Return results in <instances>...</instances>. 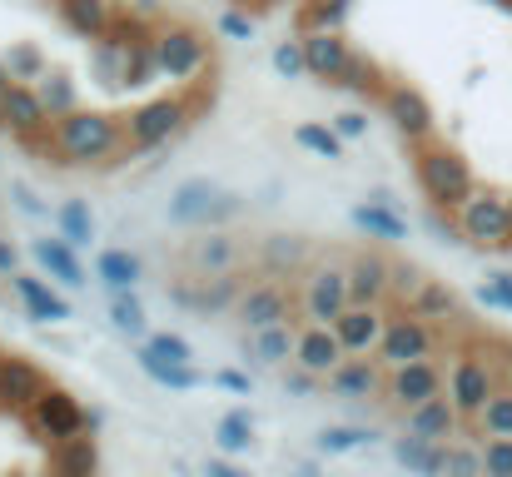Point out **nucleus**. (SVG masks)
Listing matches in <instances>:
<instances>
[{"label":"nucleus","mask_w":512,"mask_h":477,"mask_svg":"<svg viewBox=\"0 0 512 477\" xmlns=\"http://www.w3.org/2000/svg\"><path fill=\"white\" fill-rule=\"evenodd\" d=\"M145 348H155V353H160V358H170V363H194V343H189V338H179V333H170V328H165V333H150V338H145Z\"/></svg>","instance_id":"46"},{"label":"nucleus","mask_w":512,"mask_h":477,"mask_svg":"<svg viewBox=\"0 0 512 477\" xmlns=\"http://www.w3.org/2000/svg\"><path fill=\"white\" fill-rule=\"evenodd\" d=\"M155 55H160V75H170V80H189L209 65V45L194 30H165L155 40Z\"/></svg>","instance_id":"17"},{"label":"nucleus","mask_w":512,"mask_h":477,"mask_svg":"<svg viewBox=\"0 0 512 477\" xmlns=\"http://www.w3.org/2000/svg\"><path fill=\"white\" fill-rule=\"evenodd\" d=\"M478 299H483L488 309H508V314H512V269H498V274H488V284L478 289Z\"/></svg>","instance_id":"48"},{"label":"nucleus","mask_w":512,"mask_h":477,"mask_svg":"<svg viewBox=\"0 0 512 477\" xmlns=\"http://www.w3.org/2000/svg\"><path fill=\"white\" fill-rule=\"evenodd\" d=\"M458 423H463V413H458V403L448 393H438V398H428V403L403 413V433H418L428 443H448L458 433Z\"/></svg>","instance_id":"21"},{"label":"nucleus","mask_w":512,"mask_h":477,"mask_svg":"<svg viewBox=\"0 0 512 477\" xmlns=\"http://www.w3.org/2000/svg\"><path fill=\"white\" fill-rule=\"evenodd\" d=\"M348 219H353V229H363L368 239H388V244L408 239V219H403L393 204L368 199V204H353V209H348Z\"/></svg>","instance_id":"30"},{"label":"nucleus","mask_w":512,"mask_h":477,"mask_svg":"<svg viewBox=\"0 0 512 477\" xmlns=\"http://www.w3.org/2000/svg\"><path fill=\"white\" fill-rule=\"evenodd\" d=\"M503 5H508V15H512V0H503Z\"/></svg>","instance_id":"62"},{"label":"nucleus","mask_w":512,"mask_h":477,"mask_svg":"<svg viewBox=\"0 0 512 477\" xmlns=\"http://www.w3.org/2000/svg\"><path fill=\"white\" fill-rule=\"evenodd\" d=\"M368 443H373V433H368V428H348V423H334V428H324V433L314 438V448H319L324 458L358 453V448H368Z\"/></svg>","instance_id":"38"},{"label":"nucleus","mask_w":512,"mask_h":477,"mask_svg":"<svg viewBox=\"0 0 512 477\" xmlns=\"http://www.w3.org/2000/svg\"><path fill=\"white\" fill-rule=\"evenodd\" d=\"M299 309L309 323H339L353 309V294H348V269L343 264H314L304 274V294H299Z\"/></svg>","instance_id":"7"},{"label":"nucleus","mask_w":512,"mask_h":477,"mask_svg":"<svg viewBox=\"0 0 512 477\" xmlns=\"http://www.w3.org/2000/svg\"><path fill=\"white\" fill-rule=\"evenodd\" d=\"M453 214H458V234L468 244H478V249H508L512 244V199H503V194L478 189Z\"/></svg>","instance_id":"4"},{"label":"nucleus","mask_w":512,"mask_h":477,"mask_svg":"<svg viewBox=\"0 0 512 477\" xmlns=\"http://www.w3.org/2000/svg\"><path fill=\"white\" fill-rule=\"evenodd\" d=\"M244 214V199L219 189L214 179H184L170 189V204H165V219L184 224V229H214V224H229Z\"/></svg>","instance_id":"3"},{"label":"nucleus","mask_w":512,"mask_h":477,"mask_svg":"<svg viewBox=\"0 0 512 477\" xmlns=\"http://www.w3.org/2000/svg\"><path fill=\"white\" fill-rule=\"evenodd\" d=\"M209 383H219V388H229V393H249L254 383L244 378V373H234V368H224V373H209Z\"/></svg>","instance_id":"56"},{"label":"nucleus","mask_w":512,"mask_h":477,"mask_svg":"<svg viewBox=\"0 0 512 477\" xmlns=\"http://www.w3.org/2000/svg\"><path fill=\"white\" fill-rule=\"evenodd\" d=\"M334 130L343 140H358V135H368V115L363 110H343V115H334Z\"/></svg>","instance_id":"53"},{"label":"nucleus","mask_w":512,"mask_h":477,"mask_svg":"<svg viewBox=\"0 0 512 477\" xmlns=\"http://www.w3.org/2000/svg\"><path fill=\"white\" fill-rule=\"evenodd\" d=\"M50 145L60 164H100L125 145V125L100 110H70L50 125Z\"/></svg>","instance_id":"1"},{"label":"nucleus","mask_w":512,"mask_h":477,"mask_svg":"<svg viewBox=\"0 0 512 477\" xmlns=\"http://www.w3.org/2000/svg\"><path fill=\"white\" fill-rule=\"evenodd\" d=\"M160 70V55H155V40H125V85H145L150 75Z\"/></svg>","instance_id":"40"},{"label":"nucleus","mask_w":512,"mask_h":477,"mask_svg":"<svg viewBox=\"0 0 512 477\" xmlns=\"http://www.w3.org/2000/svg\"><path fill=\"white\" fill-rule=\"evenodd\" d=\"M95 279H100L105 289L125 294V289H135V284L145 279V264H140V254H130V249H100V259H95Z\"/></svg>","instance_id":"31"},{"label":"nucleus","mask_w":512,"mask_h":477,"mask_svg":"<svg viewBox=\"0 0 512 477\" xmlns=\"http://www.w3.org/2000/svg\"><path fill=\"white\" fill-rule=\"evenodd\" d=\"M443 477H488L483 473V448H473V443H448Z\"/></svg>","instance_id":"44"},{"label":"nucleus","mask_w":512,"mask_h":477,"mask_svg":"<svg viewBox=\"0 0 512 477\" xmlns=\"http://www.w3.org/2000/svg\"><path fill=\"white\" fill-rule=\"evenodd\" d=\"M393 463L408 468L413 477H443L448 443H428V438H418V433H403V438H393Z\"/></svg>","instance_id":"29"},{"label":"nucleus","mask_w":512,"mask_h":477,"mask_svg":"<svg viewBox=\"0 0 512 477\" xmlns=\"http://www.w3.org/2000/svg\"><path fill=\"white\" fill-rule=\"evenodd\" d=\"M30 423H35L40 438L65 443V438H80L90 418H85V408H80L65 388H45V393L35 398V408H30Z\"/></svg>","instance_id":"14"},{"label":"nucleus","mask_w":512,"mask_h":477,"mask_svg":"<svg viewBox=\"0 0 512 477\" xmlns=\"http://www.w3.org/2000/svg\"><path fill=\"white\" fill-rule=\"evenodd\" d=\"M383 110H388V120L398 125V135L408 145H428L433 140V105L423 100V90L393 85V90H383Z\"/></svg>","instance_id":"15"},{"label":"nucleus","mask_w":512,"mask_h":477,"mask_svg":"<svg viewBox=\"0 0 512 477\" xmlns=\"http://www.w3.org/2000/svg\"><path fill=\"white\" fill-rule=\"evenodd\" d=\"M135 363H140V373H145L150 383H160V388H170V393H194V388L209 383L194 363H170V358H160L155 348H140Z\"/></svg>","instance_id":"28"},{"label":"nucleus","mask_w":512,"mask_h":477,"mask_svg":"<svg viewBox=\"0 0 512 477\" xmlns=\"http://www.w3.org/2000/svg\"><path fill=\"white\" fill-rule=\"evenodd\" d=\"M30 254H35V264H40L55 284H65V289H85V284H90L85 269H80V259H75V244H70V239H35Z\"/></svg>","instance_id":"25"},{"label":"nucleus","mask_w":512,"mask_h":477,"mask_svg":"<svg viewBox=\"0 0 512 477\" xmlns=\"http://www.w3.org/2000/svg\"><path fill=\"white\" fill-rule=\"evenodd\" d=\"M483 473L512 477V438H488L483 443Z\"/></svg>","instance_id":"47"},{"label":"nucleus","mask_w":512,"mask_h":477,"mask_svg":"<svg viewBox=\"0 0 512 477\" xmlns=\"http://www.w3.org/2000/svg\"><path fill=\"white\" fill-rule=\"evenodd\" d=\"M413 169H418L423 194H428L438 209H458V204H468V199L478 194V179H473L468 159L458 155V150H448V145H433V140L418 145Z\"/></svg>","instance_id":"2"},{"label":"nucleus","mask_w":512,"mask_h":477,"mask_svg":"<svg viewBox=\"0 0 512 477\" xmlns=\"http://www.w3.org/2000/svg\"><path fill=\"white\" fill-rule=\"evenodd\" d=\"M339 85H343V90H358V95H368V90H373V65H368L363 55H353V60L343 65Z\"/></svg>","instance_id":"51"},{"label":"nucleus","mask_w":512,"mask_h":477,"mask_svg":"<svg viewBox=\"0 0 512 477\" xmlns=\"http://www.w3.org/2000/svg\"><path fill=\"white\" fill-rule=\"evenodd\" d=\"M40 100H45V110H50V120H60V115H70V110H80V95H75V80H65V75H45L40 85Z\"/></svg>","instance_id":"41"},{"label":"nucleus","mask_w":512,"mask_h":477,"mask_svg":"<svg viewBox=\"0 0 512 477\" xmlns=\"http://www.w3.org/2000/svg\"><path fill=\"white\" fill-rule=\"evenodd\" d=\"M184 264L194 274H239L249 264V244L239 234H229V229H204L199 239H189Z\"/></svg>","instance_id":"12"},{"label":"nucleus","mask_w":512,"mask_h":477,"mask_svg":"<svg viewBox=\"0 0 512 477\" xmlns=\"http://www.w3.org/2000/svg\"><path fill=\"white\" fill-rule=\"evenodd\" d=\"M214 448H219L224 458H239V453H249V448H254V418H249L244 408L224 413V418L214 423Z\"/></svg>","instance_id":"35"},{"label":"nucleus","mask_w":512,"mask_h":477,"mask_svg":"<svg viewBox=\"0 0 512 477\" xmlns=\"http://www.w3.org/2000/svg\"><path fill=\"white\" fill-rule=\"evenodd\" d=\"M299 477H319V468H309V463H304V468H299Z\"/></svg>","instance_id":"60"},{"label":"nucleus","mask_w":512,"mask_h":477,"mask_svg":"<svg viewBox=\"0 0 512 477\" xmlns=\"http://www.w3.org/2000/svg\"><path fill=\"white\" fill-rule=\"evenodd\" d=\"M433 348H438V333H433L428 318L398 314V318H388V333H383V343H378V363H383V368L423 363V358H433Z\"/></svg>","instance_id":"10"},{"label":"nucleus","mask_w":512,"mask_h":477,"mask_svg":"<svg viewBox=\"0 0 512 477\" xmlns=\"http://www.w3.org/2000/svg\"><path fill=\"white\" fill-rule=\"evenodd\" d=\"M334 328H339L348 353H378V343H383V333H388V318H383L378 304H353Z\"/></svg>","instance_id":"24"},{"label":"nucleus","mask_w":512,"mask_h":477,"mask_svg":"<svg viewBox=\"0 0 512 477\" xmlns=\"http://www.w3.org/2000/svg\"><path fill=\"white\" fill-rule=\"evenodd\" d=\"M219 30H224L229 40H254V15H244V10H224V15H219Z\"/></svg>","instance_id":"52"},{"label":"nucleus","mask_w":512,"mask_h":477,"mask_svg":"<svg viewBox=\"0 0 512 477\" xmlns=\"http://www.w3.org/2000/svg\"><path fill=\"white\" fill-rule=\"evenodd\" d=\"M55 224H60V239H70L75 249H90L95 244V214L85 199H65L55 209Z\"/></svg>","instance_id":"36"},{"label":"nucleus","mask_w":512,"mask_h":477,"mask_svg":"<svg viewBox=\"0 0 512 477\" xmlns=\"http://www.w3.org/2000/svg\"><path fill=\"white\" fill-rule=\"evenodd\" d=\"M508 249H512V244H508Z\"/></svg>","instance_id":"64"},{"label":"nucleus","mask_w":512,"mask_h":477,"mask_svg":"<svg viewBox=\"0 0 512 477\" xmlns=\"http://www.w3.org/2000/svg\"><path fill=\"white\" fill-rule=\"evenodd\" d=\"M493 393H498V378H493V368H488L478 353H458V358L448 363V398L458 403L463 418L478 423V413L488 408Z\"/></svg>","instance_id":"11"},{"label":"nucleus","mask_w":512,"mask_h":477,"mask_svg":"<svg viewBox=\"0 0 512 477\" xmlns=\"http://www.w3.org/2000/svg\"><path fill=\"white\" fill-rule=\"evenodd\" d=\"M0 274L10 279V274H20V254H15V244L10 239H0Z\"/></svg>","instance_id":"58"},{"label":"nucleus","mask_w":512,"mask_h":477,"mask_svg":"<svg viewBox=\"0 0 512 477\" xmlns=\"http://www.w3.org/2000/svg\"><path fill=\"white\" fill-rule=\"evenodd\" d=\"M388 289H393V264L383 254H373V249L353 254V264H348V294H353V304H383Z\"/></svg>","instance_id":"23"},{"label":"nucleus","mask_w":512,"mask_h":477,"mask_svg":"<svg viewBox=\"0 0 512 477\" xmlns=\"http://www.w3.org/2000/svg\"><path fill=\"white\" fill-rule=\"evenodd\" d=\"M5 70H10L15 80H25V85L50 75V70H45V55H40L35 45H10V50H5Z\"/></svg>","instance_id":"43"},{"label":"nucleus","mask_w":512,"mask_h":477,"mask_svg":"<svg viewBox=\"0 0 512 477\" xmlns=\"http://www.w3.org/2000/svg\"><path fill=\"white\" fill-rule=\"evenodd\" d=\"M408 314L428 318V323H443V318L458 314V294H453L443 279H423V284L413 289V299H408Z\"/></svg>","instance_id":"33"},{"label":"nucleus","mask_w":512,"mask_h":477,"mask_svg":"<svg viewBox=\"0 0 512 477\" xmlns=\"http://www.w3.org/2000/svg\"><path fill=\"white\" fill-rule=\"evenodd\" d=\"M55 473L60 477H95L100 473V448H95V438H65V443H55Z\"/></svg>","instance_id":"34"},{"label":"nucleus","mask_w":512,"mask_h":477,"mask_svg":"<svg viewBox=\"0 0 512 477\" xmlns=\"http://www.w3.org/2000/svg\"><path fill=\"white\" fill-rule=\"evenodd\" d=\"M343 15H348V0H314L309 25H314V30H339Z\"/></svg>","instance_id":"50"},{"label":"nucleus","mask_w":512,"mask_h":477,"mask_svg":"<svg viewBox=\"0 0 512 477\" xmlns=\"http://www.w3.org/2000/svg\"><path fill=\"white\" fill-rule=\"evenodd\" d=\"M508 388H512V363H508Z\"/></svg>","instance_id":"61"},{"label":"nucleus","mask_w":512,"mask_h":477,"mask_svg":"<svg viewBox=\"0 0 512 477\" xmlns=\"http://www.w3.org/2000/svg\"><path fill=\"white\" fill-rule=\"evenodd\" d=\"M304 55H309V80H324V85H339L343 65L353 60V50H348V40L339 30H309Z\"/></svg>","instance_id":"22"},{"label":"nucleus","mask_w":512,"mask_h":477,"mask_svg":"<svg viewBox=\"0 0 512 477\" xmlns=\"http://www.w3.org/2000/svg\"><path fill=\"white\" fill-rule=\"evenodd\" d=\"M423 284V274L413 269V264H393V294H403V299H413V289Z\"/></svg>","instance_id":"55"},{"label":"nucleus","mask_w":512,"mask_h":477,"mask_svg":"<svg viewBox=\"0 0 512 477\" xmlns=\"http://www.w3.org/2000/svg\"><path fill=\"white\" fill-rule=\"evenodd\" d=\"M60 15H65V25H70L75 35H85V40H100V35H110V25H115L110 0H60Z\"/></svg>","instance_id":"32"},{"label":"nucleus","mask_w":512,"mask_h":477,"mask_svg":"<svg viewBox=\"0 0 512 477\" xmlns=\"http://www.w3.org/2000/svg\"><path fill=\"white\" fill-rule=\"evenodd\" d=\"M498 5H503V0H498Z\"/></svg>","instance_id":"63"},{"label":"nucleus","mask_w":512,"mask_h":477,"mask_svg":"<svg viewBox=\"0 0 512 477\" xmlns=\"http://www.w3.org/2000/svg\"><path fill=\"white\" fill-rule=\"evenodd\" d=\"M478 428L483 438H512V388H498L488 398V408L478 413Z\"/></svg>","instance_id":"42"},{"label":"nucleus","mask_w":512,"mask_h":477,"mask_svg":"<svg viewBox=\"0 0 512 477\" xmlns=\"http://www.w3.org/2000/svg\"><path fill=\"white\" fill-rule=\"evenodd\" d=\"M189 115H194L189 100H170V95L165 100H145L125 120V145L130 150H160V145H170L174 135L189 125Z\"/></svg>","instance_id":"5"},{"label":"nucleus","mask_w":512,"mask_h":477,"mask_svg":"<svg viewBox=\"0 0 512 477\" xmlns=\"http://www.w3.org/2000/svg\"><path fill=\"white\" fill-rule=\"evenodd\" d=\"M10 85H15V75H10V70H5V60H0V95H5Z\"/></svg>","instance_id":"59"},{"label":"nucleus","mask_w":512,"mask_h":477,"mask_svg":"<svg viewBox=\"0 0 512 477\" xmlns=\"http://www.w3.org/2000/svg\"><path fill=\"white\" fill-rule=\"evenodd\" d=\"M204 477H249V468H239V463H229V458H209V463H204Z\"/></svg>","instance_id":"57"},{"label":"nucleus","mask_w":512,"mask_h":477,"mask_svg":"<svg viewBox=\"0 0 512 477\" xmlns=\"http://www.w3.org/2000/svg\"><path fill=\"white\" fill-rule=\"evenodd\" d=\"M234 318L244 323V333L254 328H274V323H294V289L284 279H259V284H244L239 304H234Z\"/></svg>","instance_id":"8"},{"label":"nucleus","mask_w":512,"mask_h":477,"mask_svg":"<svg viewBox=\"0 0 512 477\" xmlns=\"http://www.w3.org/2000/svg\"><path fill=\"white\" fill-rule=\"evenodd\" d=\"M319 383H324V378H319V373H309V368H299V363H289V368H284V393H289V398H314V393H319Z\"/></svg>","instance_id":"49"},{"label":"nucleus","mask_w":512,"mask_h":477,"mask_svg":"<svg viewBox=\"0 0 512 477\" xmlns=\"http://www.w3.org/2000/svg\"><path fill=\"white\" fill-rule=\"evenodd\" d=\"M110 328L125 333V338H145V328H150V323H145V304H140L130 289L110 299Z\"/></svg>","instance_id":"39"},{"label":"nucleus","mask_w":512,"mask_h":477,"mask_svg":"<svg viewBox=\"0 0 512 477\" xmlns=\"http://www.w3.org/2000/svg\"><path fill=\"white\" fill-rule=\"evenodd\" d=\"M10 289L20 294L25 314L35 318V323H65V318H70V304H65L45 279H35V274H10Z\"/></svg>","instance_id":"26"},{"label":"nucleus","mask_w":512,"mask_h":477,"mask_svg":"<svg viewBox=\"0 0 512 477\" xmlns=\"http://www.w3.org/2000/svg\"><path fill=\"white\" fill-rule=\"evenodd\" d=\"M324 383H329V393H334V398H348V403H373V398L383 403L388 368H383L378 358H368V353H348Z\"/></svg>","instance_id":"13"},{"label":"nucleus","mask_w":512,"mask_h":477,"mask_svg":"<svg viewBox=\"0 0 512 477\" xmlns=\"http://www.w3.org/2000/svg\"><path fill=\"white\" fill-rule=\"evenodd\" d=\"M254 259H259V269H264V274L289 279V274H299V269L309 264V244H304V239H294V234H269V239H259Z\"/></svg>","instance_id":"27"},{"label":"nucleus","mask_w":512,"mask_h":477,"mask_svg":"<svg viewBox=\"0 0 512 477\" xmlns=\"http://www.w3.org/2000/svg\"><path fill=\"white\" fill-rule=\"evenodd\" d=\"M239 294H244V279L239 274H184V279H174L170 284V299L179 309H189V314L209 318V314H234V304H239Z\"/></svg>","instance_id":"6"},{"label":"nucleus","mask_w":512,"mask_h":477,"mask_svg":"<svg viewBox=\"0 0 512 477\" xmlns=\"http://www.w3.org/2000/svg\"><path fill=\"white\" fill-rule=\"evenodd\" d=\"M10 199H15V209H20V214H30V219H40V214H45V204H40V199L30 194V184H20V179L10 184Z\"/></svg>","instance_id":"54"},{"label":"nucleus","mask_w":512,"mask_h":477,"mask_svg":"<svg viewBox=\"0 0 512 477\" xmlns=\"http://www.w3.org/2000/svg\"><path fill=\"white\" fill-rule=\"evenodd\" d=\"M50 383H45V373L30 363V358H20V353H5L0 358V403L5 408H35V398L45 393Z\"/></svg>","instance_id":"19"},{"label":"nucleus","mask_w":512,"mask_h":477,"mask_svg":"<svg viewBox=\"0 0 512 477\" xmlns=\"http://www.w3.org/2000/svg\"><path fill=\"white\" fill-rule=\"evenodd\" d=\"M294 145L309 150L314 159H343V135L334 125H319V120H304V125L294 130Z\"/></svg>","instance_id":"37"},{"label":"nucleus","mask_w":512,"mask_h":477,"mask_svg":"<svg viewBox=\"0 0 512 477\" xmlns=\"http://www.w3.org/2000/svg\"><path fill=\"white\" fill-rule=\"evenodd\" d=\"M274 70H279L284 80H299V75H309L304 40H284V45H274Z\"/></svg>","instance_id":"45"},{"label":"nucleus","mask_w":512,"mask_h":477,"mask_svg":"<svg viewBox=\"0 0 512 477\" xmlns=\"http://www.w3.org/2000/svg\"><path fill=\"white\" fill-rule=\"evenodd\" d=\"M438 393H448V368H443V363L423 358V363L388 368V388H383V403H388V408L408 413V408H418V403H428V398H438Z\"/></svg>","instance_id":"9"},{"label":"nucleus","mask_w":512,"mask_h":477,"mask_svg":"<svg viewBox=\"0 0 512 477\" xmlns=\"http://www.w3.org/2000/svg\"><path fill=\"white\" fill-rule=\"evenodd\" d=\"M343 358H348V348H343V338H339L334 323H309V328H299V358H294L299 368L329 378Z\"/></svg>","instance_id":"18"},{"label":"nucleus","mask_w":512,"mask_h":477,"mask_svg":"<svg viewBox=\"0 0 512 477\" xmlns=\"http://www.w3.org/2000/svg\"><path fill=\"white\" fill-rule=\"evenodd\" d=\"M0 125H5L10 135H20V140H35V135L50 125V110H45L40 90L25 85V80H15V85L0 95Z\"/></svg>","instance_id":"16"},{"label":"nucleus","mask_w":512,"mask_h":477,"mask_svg":"<svg viewBox=\"0 0 512 477\" xmlns=\"http://www.w3.org/2000/svg\"><path fill=\"white\" fill-rule=\"evenodd\" d=\"M244 353L259 368H289L299 358V323H274V328L244 333Z\"/></svg>","instance_id":"20"}]
</instances>
